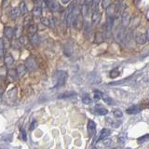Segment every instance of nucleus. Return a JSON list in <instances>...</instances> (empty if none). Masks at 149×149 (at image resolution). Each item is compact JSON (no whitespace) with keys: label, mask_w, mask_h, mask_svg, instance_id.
I'll list each match as a JSON object with an SVG mask.
<instances>
[{"label":"nucleus","mask_w":149,"mask_h":149,"mask_svg":"<svg viewBox=\"0 0 149 149\" xmlns=\"http://www.w3.org/2000/svg\"><path fill=\"white\" fill-rule=\"evenodd\" d=\"M126 149H130V148H126Z\"/></svg>","instance_id":"38"},{"label":"nucleus","mask_w":149,"mask_h":149,"mask_svg":"<svg viewBox=\"0 0 149 149\" xmlns=\"http://www.w3.org/2000/svg\"><path fill=\"white\" fill-rule=\"evenodd\" d=\"M31 21H32L31 16H27V17H25V18H24V25L28 24V23H30Z\"/></svg>","instance_id":"33"},{"label":"nucleus","mask_w":149,"mask_h":149,"mask_svg":"<svg viewBox=\"0 0 149 149\" xmlns=\"http://www.w3.org/2000/svg\"><path fill=\"white\" fill-rule=\"evenodd\" d=\"M8 74V70L6 68V66L5 65H3V66H0V82H2L5 77H6Z\"/></svg>","instance_id":"14"},{"label":"nucleus","mask_w":149,"mask_h":149,"mask_svg":"<svg viewBox=\"0 0 149 149\" xmlns=\"http://www.w3.org/2000/svg\"><path fill=\"white\" fill-rule=\"evenodd\" d=\"M94 112L97 115L104 116V115H106L107 113H108V110L105 109V108H102V107H100V106H96L94 108Z\"/></svg>","instance_id":"13"},{"label":"nucleus","mask_w":149,"mask_h":149,"mask_svg":"<svg viewBox=\"0 0 149 149\" xmlns=\"http://www.w3.org/2000/svg\"><path fill=\"white\" fill-rule=\"evenodd\" d=\"M67 80V73L63 70H58L53 74V82H54V88L63 86Z\"/></svg>","instance_id":"1"},{"label":"nucleus","mask_w":149,"mask_h":149,"mask_svg":"<svg viewBox=\"0 0 149 149\" xmlns=\"http://www.w3.org/2000/svg\"><path fill=\"white\" fill-rule=\"evenodd\" d=\"M92 97L96 102L99 101V100H101V98H102V92L99 91H94L92 93Z\"/></svg>","instance_id":"17"},{"label":"nucleus","mask_w":149,"mask_h":149,"mask_svg":"<svg viewBox=\"0 0 149 149\" xmlns=\"http://www.w3.org/2000/svg\"><path fill=\"white\" fill-rule=\"evenodd\" d=\"M82 102H83V104H91V97H88V95L83 96L82 97Z\"/></svg>","instance_id":"24"},{"label":"nucleus","mask_w":149,"mask_h":149,"mask_svg":"<svg viewBox=\"0 0 149 149\" xmlns=\"http://www.w3.org/2000/svg\"><path fill=\"white\" fill-rule=\"evenodd\" d=\"M110 133H111V130L109 129H102L99 133V137L97 138L96 142H100L101 140H104L106 137H108Z\"/></svg>","instance_id":"7"},{"label":"nucleus","mask_w":149,"mask_h":149,"mask_svg":"<svg viewBox=\"0 0 149 149\" xmlns=\"http://www.w3.org/2000/svg\"><path fill=\"white\" fill-rule=\"evenodd\" d=\"M74 95H77V93L74 92V91H70V92L63 93V94H61L59 96V98H67V97H72Z\"/></svg>","instance_id":"21"},{"label":"nucleus","mask_w":149,"mask_h":149,"mask_svg":"<svg viewBox=\"0 0 149 149\" xmlns=\"http://www.w3.org/2000/svg\"><path fill=\"white\" fill-rule=\"evenodd\" d=\"M46 5L48 6V8L50 9V10H55L56 9V3L53 1H46L45 2Z\"/></svg>","instance_id":"19"},{"label":"nucleus","mask_w":149,"mask_h":149,"mask_svg":"<svg viewBox=\"0 0 149 149\" xmlns=\"http://www.w3.org/2000/svg\"><path fill=\"white\" fill-rule=\"evenodd\" d=\"M147 139H148V134H146V135H143V136L138 138V139H137V142H138L139 143H144V142H146Z\"/></svg>","instance_id":"27"},{"label":"nucleus","mask_w":149,"mask_h":149,"mask_svg":"<svg viewBox=\"0 0 149 149\" xmlns=\"http://www.w3.org/2000/svg\"><path fill=\"white\" fill-rule=\"evenodd\" d=\"M88 134H90V136L92 138L95 135V132H96V124L93 122L92 120H90L88 122Z\"/></svg>","instance_id":"6"},{"label":"nucleus","mask_w":149,"mask_h":149,"mask_svg":"<svg viewBox=\"0 0 149 149\" xmlns=\"http://www.w3.org/2000/svg\"><path fill=\"white\" fill-rule=\"evenodd\" d=\"M0 16H1V8H0Z\"/></svg>","instance_id":"37"},{"label":"nucleus","mask_w":149,"mask_h":149,"mask_svg":"<svg viewBox=\"0 0 149 149\" xmlns=\"http://www.w3.org/2000/svg\"><path fill=\"white\" fill-rule=\"evenodd\" d=\"M74 8H76V3L72 2L71 4L69 5L68 8H67V10L66 13H65V22L68 25H70V23L72 22V17H73V11Z\"/></svg>","instance_id":"2"},{"label":"nucleus","mask_w":149,"mask_h":149,"mask_svg":"<svg viewBox=\"0 0 149 149\" xmlns=\"http://www.w3.org/2000/svg\"><path fill=\"white\" fill-rule=\"evenodd\" d=\"M21 134H22V138L23 139V141H26L27 140V136H26V132L24 129L21 130Z\"/></svg>","instance_id":"32"},{"label":"nucleus","mask_w":149,"mask_h":149,"mask_svg":"<svg viewBox=\"0 0 149 149\" xmlns=\"http://www.w3.org/2000/svg\"><path fill=\"white\" fill-rule=\"evenodd\" d=\"M20 9H19V8H14L11 9L10 13H9V15H10V18L12 19L13 21H15L16 19H18V17L20 16Z\"/></svg>","instance_id":"12"},{"label":"nucleus","mask_w":149,"mask_h":149,"mask_svg":"<svg viewBox=\"0 0 149 149\" xmlns=\"http://www.w3.org/2000/svg\"><path fill=\"white\" fill-rule=\"evenodd\" d=\"M114 116H116V118H122L123 114H122V112H121V111H119V110H116V111H114Z\"/></svg>","instance_id":"29"},{"label":"nucleus","mask_w":149,"mask_h":149,"mask_svg":"<svg viewBox=\"0 0 149 149\" xmlns=\"http://www.w3.org/2000/svg\"><path fill=\"white\" fill-rule=\"evenodd\" d=\"M126 142V135H121V136L118 138V143L121 144V146H123Z\"/></svg>","instance_id":"30"},{"label":"nucleus","mask_w":149,"mask_h":149,"mask_svg":"<svg viewBox=\"0 0 149 149\" xmlns=\"http://www.w3.org/2000/svg\"><path fill=\"white\" fill-rule=\"evenodd\" d=\"M41 13H42V8L40 6H36L34 10H33V14L35 16H40Z\"/></svg>","instance_id":"18"},{"label":"nucleus","mask_w":149,"mask_h":149,"mask_svg":"<svg viewBox=\"0 0 149 149\" xmlns=\"http://www.w3.org/2000/svg\"><path fill=\"white\" fill-rule=\"evenodd\" d=\"M110 143H111V140L110 139H104V144L105 146H110Z\"/></svg>","instance_id":"35"},{"label":"nucleus","mask_w":149,"mask_h":149,"mask_svg":"<svg viewBox=\"0 0 149 149\" xmlns=\"http://www.w3.org/2000/svg\"><path fill=\"white\" fill-rule=\"evenodd\" d=\"M19 9H20L21 14H26L27 11H28V9L26 8V5H25L24 2H21L20 3V8H19Z\"/></svg>","instance_id":"16"},{"label":"nucleus","mask_w":149,"mask_h":149,"mask_svg":"<svg viewBox=\"0 0 149 149\" xmlns=\"http://www.w3.org/2000/svg\"><path fill=\"white\" fill-rule=\"evenodd\" d=\"M8 74H10L11 77H16V71L15 70H9Z\"/></svg>","instance_id":"36"},{"label":"nucleus","mask_w":149,"mask_h":149,"mask_svg":"<svg viewBox=\"0 0 149 149\" xmlns=\"http://www.w3.org/2000/svg\"><path fill=\"white\" fill-rule=\"evenodd\" d=\"M147 39H148V33L146 32L144 35H140L136 38V42H137L138 44L143 45V44H144L147 41Z\"/></svg>","instance_id":"11"},{"label":"nucleus","mask_w":149,"mask_h":149,"mask_svg":"<svg viewBox=\"0 0 149 149\" xmlns=\"http://www.w3.org/2000/svg\"><path fill=\"white\" fill-rule=\"evenodd\" d=\"M102 4V8H104V9H107V8H108L111 6L112 2L111 1H104Z\"/></svg>","instance_id":"31"},{"label":"nucleus","mask_w":149,"mask_h":149,"mask_svg":"<svg viewBox=\"0 0 149 149\" xmlns=\"http://www.w3.org/2000/svg\"><path fill=\"white\" fill-rule=\"evenodd\" d=\"M102 100H104V102H105V104H108V105H112L114 102L113 100H112L110 97H107V96L102 97Z\"/></svg>","instance_id":"23"},{"label":"nucleus","mask_w":149,"mask_h":149,"mask_svg":"<svg viewBox=\"0 0 149 149\" xmlns=\"http://www.w3.org/2000/svg\"><path fill=\"white\" fill-rule=\"evenodd\" d=\"M143 109V106H142V105H132L127 109V114L135 115V114L140 113Z\"/></svg>","instance_id":"5"},{"label":"nucleus","mask_w":149,"mask_h":149,"mask_svg":"<svg viewBox=\"0 0 149 149\" xmlns=\"http://www.w3.org/2000/svg\"><path fill=\"white\" fill-rule=\"evenodd\" d=\"M4 34H5V36H6L7 38H8V39L12 38V36L14 35L13 28L10 27V26H6V27H5V29H4Z\"/></svg>","instance_id":"9"},{"label":"nucleus","mask_w":149,"mask_h":149,"mask_svg":"<svg viewBox=\"0 0 149 149\" xmlns=\"http://www.w3.org/2000/svg\"><path fill=\"white\" fill-rule=\"evenodd\" d=\"M24 66H25L26 69H28V70H29V71H31V72L35 71V70L36 69V67H37L36 63V60H35V59H33V58L27 59V60L25 61Z\"/></svg>","instance_id":"3"},{"label":"nucleus","mask_w":149,"mask_h":149,"mask_svg":"<svg viewBox=\"0 0 149 149\" xmlns=\"http://www.w3.org/2000/svg\"><path fill=\"white\" fill-rule=\"evenodd\" d=\"M4 59H5V64H6V66H8V67L11 66L12 63H14V59L10 53H6Z\"/></svg>","instance_id":"8"},{"label":"nucleus","mask_w":149,"mask_h":149,"mask_svg":"<svg viewBox=\"0 0 149 149\" xmlns=\"http://www.w3.org/2000/svg\"><path fill=\"white\" fill-rule=\"evenodd\" d=\"M41 22H42V24L45 25V26H49L50 24V21L49 20L48 18H41Z\"/></svg>","instance_id":"26"},{"label":"nucleus","mask_w":149,"mask_h":149,"mask_svg":"<svg viewBox=\"0 0 149 149\" xmlns=\"http://www.w3.org/2000/svg\"><path fill=\"white\" fill-rule=\"evenodd\" d=\"M36 126H37V122H36V121H33L31 126H30V130H34L36 128Z\"/></svg>","instance_id":"34"},{"label":"nucleus","mask_w":149,"mask_h":149,"mask_svg":"<svg viewBox=\"0 0 149 149\" xmlns=\"http://www.w3.org/2000/svg\"><path fill=\"white\" fill-rule=\"evenodd\" d=\"M91 5L92 2L91 1H84L82 4V7H81V13H82V16L86 17L88 12H90L91 8Z\"/></svg>","instance_id":"4"},{"label":"nucleus","mask_w":149,"mask_h":149,"mask_svg":"<svg viewBox=\"0 0 149 149\" xmlns=\"http://www.w3.org/2000/svg\"><path fill=\"white\" fill-rule=\"evenodd\" d=\"M122 22L124 23V25H126L129 22V13H128L127 10L124 11L123 15H122Z\"/></svg>","instance_id":"20"},{"label":"nucleus","mask_w":149,"mask_h":149,"mask_svg":"<svg viewBox=\"0 0 149 149\" xmlns=\"http://www.w3.org/2000/svg\"><path fill=\"white\" fill-rule=\"evenodd\" d=\"M28 30H29L30 33H33V34H36V30H37V27H36V25H35V24H30V25H29V28H28Z\"/></svg>","instance_id":"28"},{"label":"nucleus","mask_w":149,"mask_h":149,"mask_svg":"<svg viewBox=\"0 0 149 149\" xmlns=\"http://www.w3.org/2000/svg\"><path fill=\"white\" fill-rule=\"evenodd\" d=\"M4 54V41L3 39L0 38V59L3 57Z\"/></svg>","instance_id":"25"},{"label":"nucleus","mask_w":149,"mask_h":149,"mask_svg":"<svg viewBox=\"0 0 149 149\" xmlns=\"http://www.w3.org/2000/svg\"><path fill=\"white\" fill-rule=\"evenodd\" d=\"M119 74H120V73H119L118 70V69H115V70H113V71L110 72V77L116 78V77H118Z\"/></svg>","instance_id":"22"},{"label":"nucleus","mask_w":149,"mask_h":149,"mask_svg":"<svg viewBox=\"0 0 149 149\" xmlns=\"http://www.w3.org/2000/svg\"><path fill=\"white\" fill-rule=\"evenodd\" d=\"M30 41H31V43L34 46H37L40 43V36L37 34H34V35L32 36Z\"/></svg>","instance_id":"15"},{"label":"nucleus","mask_w":149,"mask_h":149,"mask_svg":"<svg viewBox=\"0 0 149 149\" xmlns=\"http://www.w3.org/2000/svg\"><path fill=\"white\" fill-rule=\"evenodd\" d=\"M15 71H16V74H18V77H23L25 74L26 68H25V66L23 64H21V65H19V66L17 67V69L15 70Z\"/></svg>","instance_id":"10"}]
</instances>
